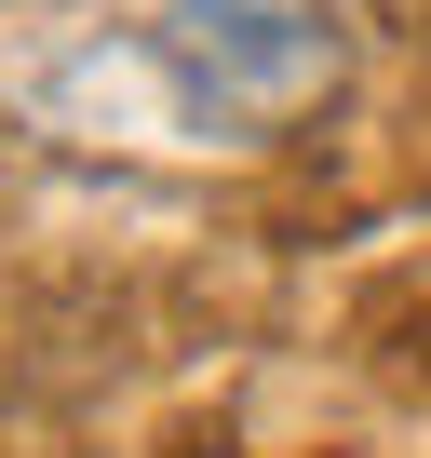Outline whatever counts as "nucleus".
I'll return each mask as SVG.
<instances>
[{
  "label": "nucleus",
  "instance_id": "obj_1",
  "mask_svg": "<svg viewBox=\"0 0 431 458\" xmlns=\"http://www.w3.org/2000/svg\"><path fill=\"white\" fill-rule=\"evenodd\" d=\"M148 41H162L189 122H216V135L283 122V108H310L337 81V14L324 0H175Z\"/></svg>",
  "mask_w": 431,
  "mask_h": 458
}]
</instances>
